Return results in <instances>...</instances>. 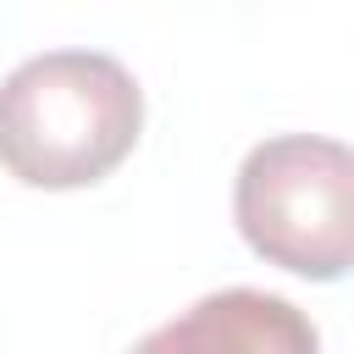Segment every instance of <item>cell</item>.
Wrapping results in <instances>:
<instances>
[{"mask_svg":"<svg viewBox=\"0 0 354 354\" xmlns=\"http://www.w3.org/2000/svg\"><path fill=\"white\" fill-rule=\"evenodd\" d=\"M127 354H321V332L282 293L221 288L138 337Z\"/></svg>","mask_w":354,"mask_h":354,"instance_id":"obj_3","label":"cell"},{"mask_svg":"<svg viewBox=\"0 0 354 354\" xmlns=\"http://www.w3.org/2000/svg\"><path fill=\"white\" fill-rule=\"evenodd\" d=\"M243 243L293 277L337 282L354 271V144L277 133L254 144L232 183Z\"/></svg>","mask_w":354,"mask_h":354,"instance_id":"obj_2","label":"cell"},{"mask_svg":"<svg viewBox=\"0 0 354 354\" xmlns=\"http://www.w3.org/2000/svg\"><path fill=\"white\" fill-rule=\"evenodd\" d=\"M144 127L133 72L105 50H44L0 83V166L28 188L111 177Z\"/></svg>","mask_w":354,"mask_h":354,"instance_id":"obj_1","label":"cell"}]
</instances>
